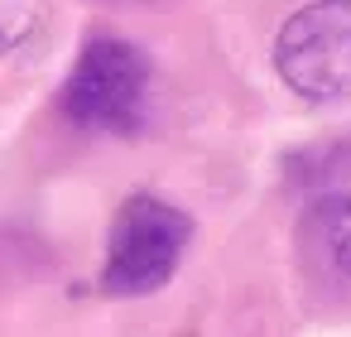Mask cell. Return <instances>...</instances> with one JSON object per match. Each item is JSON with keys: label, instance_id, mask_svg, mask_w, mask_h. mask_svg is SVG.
<instances>
[{"label": "cell", "instance_id": "cell-1", "mask_svg": "<svg viewBox=\"0 0 351 337\" xmlns=\"http://www.w3.org/2000/svg\"><path fill=\"white\" fill-rule=\"evenodd\" d=\"M188 241H193V222L183 207H173L154 193L125 198L116 222H111L101 289L116 299H140V294L164 289L183 260Z\"/></svg>", "mask_w": 351, "mask_h": 337}, {"label": "cell", "instance_id": "cell-2", "mask_svg": "<svg viewBox=\"0 0 351 337\" xmlns=\"http://www.w3.org/2000/svg\"><path fill=\"white\" fill-rule=\"evenodd\" d=\"M145 102H149V58L111 34L92 39L63 82V116L82 130L130 135L145 121Z\"/></svg>", "mask_w": 351, "mask_h": 337}, {"label": "cell", "instance_id": "cell-3", "mask_svg": "<svg viewBox=\"0 0 351 337\" xmlns=\"http://www.w3.org/2000/svg\"><path fill=\"white\" fill-rule=\"evenodd\" d=\"M274 73L303 102L351 97V0H313L274 39Z\"/></svg>", "mask_w": 351, "mask_h": 337}, {"label": "cell", "instance_id": "cell-4", "mask_svg": "<svg viewBox=\"0 0 351 337\" xmlns=\"http://www.w3.org/2000/svg\"><path fill=\"white\" fill-rule=\"evenodd\" d=\"M298 265L322 303L351 308V198L308 202L298 217Z\"/></svg>", "mask_w": 351, "mask_h": 337}, {"label": "cell", "instance_id": "cell-5", "mask_svg": "<svg viewBox=\"0 0 351 337\" xmlns=\"http://www.w3.org/2000/svg\"><path fill=\"white\" fill-rule=\"evenodd\" d=\"M34 25H39V0H0V54L25 44Z\"/></svg>", "mask_w": 351, "mask_h": 337}]
</instances>
